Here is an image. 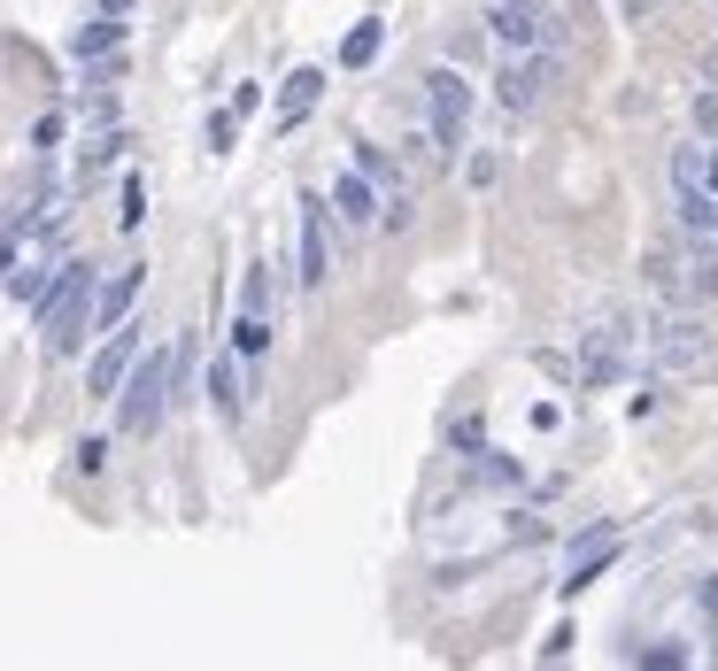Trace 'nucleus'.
Instances as JSON below:
<instances>
[{"label":"nucleus","mask_w":718,"mask_h":671,"mask_svg":"<svg viewBox=\"0 0 718 671\" xmlns=\"http://www.w3.org/2000/svg\"><path fill=\"white\" fill-rule=\"evenodd\" d=\"M93 294H101L93 263H62V271L47 278V294L31 302V317H39V347H47V355H78V339L93 333Z\"/></svg>","instance_id":"f257e3e1"},{"label":"nucleus","mask_w":718,"mask_h":671,"mask_svg":"<svg viewBox=\"0 0 718 671\" xmlns=\"http://www.w3.org/2000/svg\"><path fill=\"white\" fill-rule=\"evenodd\" d=\"M171 363H179V347H140V363H132L124 386H117V425H124V433L148 440V433L171 417V401H179V394H171Z\"/></svg>","instance_id":"f03ea898"},{"label":"nucleus","mask_w":718,"mask_h":671,"mask_svg":"<svg viewBox=\"0 0 718 671\" xmlns=\"http://www.w3.org/2000/svg\"><path fill=\"white\" fill-rule=\"evenodd\" d=\"M641 347H649V370H657V378H688V370L711 363V325H704L696 309H657L649 333H641Z\"/></svg>","instance_id":"7ed1b4c3"},{"label":"nucleus","mask_w":718,"mask_h":671,"mask_svg":"<svg viewBox=\"0 0 718 671\" xmlns=\"http://www.w3.org/2000/svg\"><path fill=\"white\" fill-rule=\"evenodd\" d=\"M503 109H518V116H534L556 101V85H564V62H556V47H510V62H503Z\"/></svg>","instance_id":"20e7f679"},{"label":"nucleus","mask_w":718,"mask_h":671,"mask_svg":"<svg viewBox=\"0 0 718 671\" xmlns=\"http://www.w3.org/2000/svg\"><path fill=\"white\" fill-rule=\"evenodd\" d=\"M626 347H634V325H626L618 309H603V317L587 325V339H579V386H587V394H610V386L626 378Z\"/></svg>","instance_id":"39448f33"},{"label":"nucleus","mask_w":718,"mask_h":671,"mask_svg":"<svg viewBox=\"0 0 718 671\" xmlns=\"http://www.w3.org/2000/svg\"><path fill=\"white\" fill-rule=\"evenodd\" d=\"M425 109H433V155H456L472 140V85H464V70L441 62L425 78Z\"/></svg>","instance_id":"423d86ee"},{"label":"nucleus","mask_w":718,"mask_h":671,"mask_svg":"<svg viewBox=\"0 0 718 671\" xmlns=\"http://www.w3.org/2000/svg\"><path fill=\"white\" fill-rule=\"evenodd\" d=\"M479 8H487V23H495L503 47H556L564 39V23H556L548 0H479Z\"/></svg>","instance_id":"0eeeda50"},{"label":"nucleus","mask_w":718,"mask_h":671,"mask_svg":"<svg viewBox=\"0 0 718 671\" xmlns=\"http://www.w3.org/2000/svg\"><path fill=\"white\" fill-rule=\"evenodd\" d=\"M618 540H626V532H618V517L587 525V532H579V540L564 548V579H556V594H564V602H572V594H587V579H603V571H610Z\"/></svg>","instance_id":"6e6552de"},{"label":"nucleus","mask_w":718,"mask_h":671,"mask_svg":"<svg viewBox=\"0 0 718 671\" xmlns=\"http://www.w3.org/2000/svg\"><path fill=\"white\" fill-rule=\"evenodd\" d=\"M294 278L310 294L333 278V201L325 193H302V255H294Z\"/></svg>","instance_id":"1a4fd4ad"},{"label":"nucleus","mask_w":718,"mask_h":671,"mask_svg":"<svg viewBox=\"0 0 718 671\" xmlns=\"http://www.w3.org/2000/svg\"><path fill=\"white\" fill-rule=\"evenodd\" d=\"M325 201H333V224H348V232H371V224L386 216V193H378V185H371L363 170H341Z\"/></svg>","instance_id":"9d476101"},{"label":"nucleus","mask_w":718,"mask_h":671,"mask_svg":"<svg viewBox=\"0 0 718 671\" xmlns=\"http://www.w3.org/2000/svg\"><path fill=\"white\" fill-rule=\"evenodd\" d=\"M132 363H140V325H117V333H101V355L85 363V394H117Z\"/></svg>","instance_id":"9b49d317"},{"label":"nucleus","mask_w":718,"mask_h":671,"mask_svg":"<svg viewBox=\"0 0 718 671\" xmlns=\"http://www.w3.org/2000/svg\"><path fill=\"white\" fill-rule=\"evenodd\" d=\"M673 216H680V240H696V247H711L718 255V193L673 185Z\"/></svg>","instance_id":"f8f14e48"},{"label":"nucleus","mask_w":718,"mask_h":671,"mask_svg":"<svg viewBox=\"0 0 718 671\" xmlns=\"http://www.w3.org/2000/svg\"><path fill=\"white\" fill-rule=\"evenodd\" d=\"M209 409H216L224 425H240V417H247V378H240V347L209 363Z\"/></svg>","instance_id":"ddd939ff"},{"label":"nucleus","mask_w":718,"mask_h":671,"mask_svg":"<svg viewBox=\"0 0 718 671\" xmlns=\"http://www.w3.org/2000/svg\"><path fill=\"white\" fill-rule=\"evenodd\" d=\"M140 278H148V271H140V263H124V271L93 294V333H117V325H124V309L140 302Z\"/></svg>","instance_id":"4468645a"},{"label":"nucleus","mask_w":718,"mask_h":671,"mask_svg":"<svg viewBox=\"0 0 718 671\" xmlns=\"http://www.w3.org/2000/svg\"><path fill=\"white\" fill-rule=\"evenodd\" d=\"M117 47H124V16H109V8L70 31V54H78V62H101V54H117Z\"/></svg>","instance_id":"2eb2a0df"},{"label":"nucleus","mask_w":718,"mask_h":671,"mask_svg":"<svg viewBox=\"0 0 718 671\" xmlns=\"http://www.w3.org/2000/svg\"><path fill=\"white\" fill-rule=\"evenodd\" d=\"M317 93H325V70H294L286 93H279V132H294V124L317 109Z\"/></svg>","instance_id":"dca6fc26"},{"label":"nucleus","mask_w":718,"mask_h":671,"mask_svg":"<svg viewBox=\"0 0 718 671\" xmlns=\"http://www.w3.org/2000/svg\"><path fill=\"white\" fill-rule=\"evenodd\" d=\"M378 47H386V23H378V16H363L356 31L341 39V70H371V62H378Z\"/></svg>","instance_id":"f3484780"},{"label":"nucleus","mask_w":718,"mask_h":671,"mask_svg":"<svg viewBox=\"0 0 718 671\" xmlns=\"http://www.w3.org/2000/svg\"><path fill=\"white\" fill-rule=\"evenodd\" d=\"M464 471H472V487H495V495H510V487H518V464H510L503 448H472V464H464Z\"/></svg>","instance_id":"a211bd4d"},{"label":"nucleus","mask_w":718,"mask_h":671,"mask_svg":"<svg viewBox=\"0 0 718 671\" xmlns=\"http://www.w3.org/2000/svg\"><path fill=\"white\" fill-rule=\"evenodd\" d=\"M124 148H132L124 132H93V140H85V155H78V185H85L93 170H109V163H117V155H124Z\"/></svg>","instance_id":"6ab92c4d"},{"label":"nucleus","mask_w":718,"mask_h":671,"mask_svg":"<svg viewBox=\"0 0 718 671\" xmlns=\"http://www.w3.org/2000/svg\"><path fill=\"white\" fill-rule=\"evenodd\" d=\"M232 347L255 363V355H271V317L263 309H240V325H232Z\"/></svg>","instance_id":"aec40b11"},{"label":"nucleus","mask_w":718,"mask_h":671,"mask_svg":"<svg viewBox=\"0 0 718 671\" xmlns=\"http://www.w3.org/2000/svg\"><path fill=\"white\" fill-rule=\"evenodd\" d=\"M279 263H247V286H240V309H263L271 317V302H279V278H271Z\"/></svg>","instance_id":"412c9836"},{"label":"nucleus","mask_w":718,"mask_h":671,"mask_svg":"<svg viewBox=\"0 0 718 671\" xmlns=\"http://www.w3.org/2000/svg\"><path fill=\"white\" fill-rule=\"evenodd\" d=\"M140 216H148V177H124V209H117V224L140 232Z\"/></svg>","instance_id":"4be33fe9"},{"label":"nucleus","mask_w":718,"mask_h":671,"mask_svg":"<svg viewBox=\"0 0 718 671\" xmlns=\"http://www.w3.org/2000/svg\"><path fill=\"white\" fill-rule=\"evenodd\" d=\"M47 278H54V271H39V255H31V263L8 278V294H16V302H39V294H47Z\"/></svg>","instance_id":"5701e85b"},{"label":"nucleus","mask_w":718,"mask_h":671,"mask_svg":"<svg viewBox=\"0 0 718 671\" xmlns=\"http://www.w3.org/2000/svg\"><path fill=\"white\" fill-rule=\"evenodd\" d=\"M232 140H240V116L216 109V116H209V155H232Z\"/></svg>","instance_id":"b1692460"},{"label":"nucleus","mask_w":718,"mask_h":671,"mask_svg":"<svg viewBox=\"0 0 718 671\" xmlns=\"http://www.w3.org/2000/svg\"><path fill=\"white\" fill-rule=\"evenodd\" d=\"M696 132H704V140H718V85H704V93H696Z\"/></svg>","instance_id":"393cba45"},{"label":"nucleus","mask_w":718,"mask_h":671,"mask_svg":"<svg viewBox=\"0 0 718 671\" xmlns=\"http://www.w3.org/2000/svg\"><path fill=\"white\" fill-rule=\"evenodd\" d=\"M54 140H62V116H54V109H47V116H39V124H31V148H39V155H47V148H54Z\"/></svg>","instance_id":"a878e982"},{"label":"nucleus","mask_w":718,"mask_h":671,"mask_svg":"<svg viewBox=\"0 0 718 671\" xmlns=\"http://www.w3.org/2000/svg\"><path fill=\"white\" fill-rule=\"evenodd\" d=\"M101 464H109V440H78V471H85V479H93V471H101Z\"/></svg>","instance_id":"bb28decb"},{"label":"nucleus","mask_w":718,"mask_h":671,"mask_svg":"<svg viewBox=\"0 0 718 671\" xmlns=\"http://www.w3.org/2000/svg\"><path fill=\"white\" fill-rule=\"evenodd\" d=\"M263 109V85H232V116H255Z\"/></svg>","instance_id":"cd10ccee"},{"label":"nucleus","mask_w":718,"mask_h":671,"mask_svg":"<svg viewBox=\"0 0 718 671\" xmlns=\"http://www.w3.org/2000/svg\"><path fill=\"white\" fill-rule=\"evenodd\" d=\"M101 8H109V16H132V8H140V0H101Z\"/></svg>","instance_id":"c85d7f7f"},{"label":"nucleus","mask_w":718,"mask_h":671,"mask_svg":"<svg viewBox=\"0 0 718 671\" xmlns=\"http://www.w3.org/2000/svg\"><path fill=\"white\" fill-rule=\"evenodd\" d=\"M8 271H16V247H0V278H8Z\"/></svg>","instance_id":"c756f323"}]
</instances>
